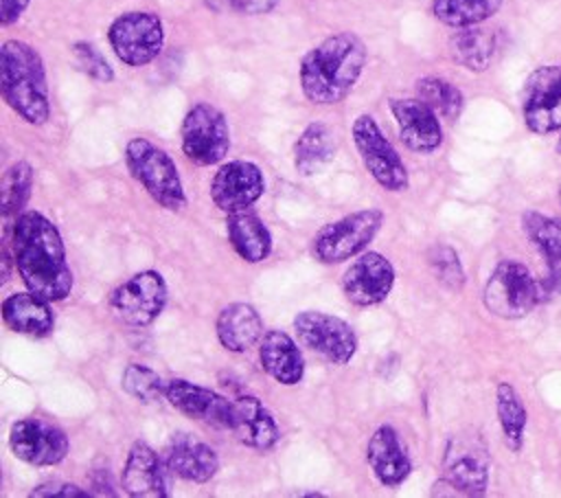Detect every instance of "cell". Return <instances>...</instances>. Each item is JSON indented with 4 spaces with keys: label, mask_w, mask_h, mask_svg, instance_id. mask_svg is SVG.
Here are the masks:
<instances>
[{
    "label": "cell",
    "mask_w": 561,
    "mask_h": 498,
    "mask_svg": "<svg viewBox=\"0 0 561 498\" xmlns=\"http://www.w3.org/2000/svg\"><path fill=\"white\" fill-rule=\"evenodd\" d=\"M13 265L33 294L59 303L72 292L75 276L59 228L39 211H24L11 226Z\"/></svg>",
    "instance_id": "cell-1"
},
{
    "label": "cell",
    "mask_w": 561,
    "mask_h": 498,
    "mask_svg": "<svg viewBox=\"0 0 561 498\" xmlns=\"http://www.w3.org/2000/svg\"><path fill=\"white\" fill-rule=\"evenodd\" d=\"M368 61L366 44L351 31L327 35L311 46L298 64V83L313 105L344 101L359 81Z\"/></svg>",
    "instance_id": "cell-2"
},
{
    "label": "cell",
    "mask_w": 561,
    "mask_h": 498,
    "mask_svg": "<svg viewBox=\"0 0 561 498\" xmlns=\"http://www.w3.org/2000/svg\"><path fill=\"white\" fill-rule=\"evenodd\" d=\"M0 92L4 103L28 125H44L50 118V90L46 66L37 48L22 39H7L0 46Z\"/></svg>",
    "instance_id": "cell-3"
},
{
    "label": "cell",
    "mask_w": 561,
    "mask_h": 498,
    "mask_svg": "<svg viewBox=\"0 0 561 498\" xmlns=\"http://www.w3.org/2000/svg\"><path fill=\"white\" fill-rule=\"evenodd\" d=\"M125 167L147 195L164 211L178 213L186 206V193L175 160L153 140L134 136L125 143Z\"/></svg>",
    "instance_id": "cell-4"
},
{
    "label": "cell",
    "mask_w": 561,
    "mask_h": 498,
    "mask_svg": "<svg viewBox=\"0 0 561 498\" xmlns=\"http://www.w3.org/2000/svg\"><path fill=\"white\" fill-rule=\"evenodd\" d=\"M541 281H537L533 272L515 259L500 261L482 292L484 307L504 320L528 316L541 303Z\"/></svg>",
    "instance_id": "cell-5"
},
{
    "label": "cell",
    "mask_w": 561,
    "mask_h": 498,
    "mask_svg": "<svg viewBox=\"0 0 561 498\" xmlns=\"http://www.w3.org/2000/svg\"><path fill=\"white\" fill-rule=\"evenodd\" d=\"M381 224L383 213L379 208L353 211L335 222L324 224L313 235L311 252L316 261L324 265H335L355 259L357 254L368 250V244L375 239Z\"/></svg>",
    "instance_id": "cell-6"
},
{
    "label": "cell",
    "mask_w": 561,
    "mask_h": 498,
    "mask_svg": "<svg viewBox=\"0 0 561 498\" xmlns=\"http://www.w3.org/2000/svg\"><path fill=\"white\" fill-rule=\"evenodd\" d=\"M180 145L182 154L193 165H219L230 151V125L226 114L213 103H193L180 125Z\"/></svg>",
    "instance_id": "cell-7"
},
{
    "label": "cell",
    "mask_w": 561,
    "mask_h": 498,
    "mask_svg": "<svg viewBox=\"0 0 561 498\" xmlns=\"http://www.w3.org/2000/svg\"><path fill=\"white\" fill-rule=\"evenodd\" d=\"M353 145L362 158L364 169L386 191L399 193L410 184L408 167L394 145L386 138L379 123L370 114H359L351 127Z\"/></svg>",
    "instance_id": "cell-8"
},
{
    "label": "cell",
    "mask_w": 561,
    "mask_h": 498,
    "mask_svg": "<svg viewBox=\"0 0 561 498\" xmlns=\"http://www.w3.org/2000/svg\"><path fill=\"white\" fill-rule=\"evenodd\" d=\"M107 42L129 68L151 64L164 48V24L153 11H125L107 26Z\"/></svg>",
    "instance_id": "cell-9"
},
{
    "label": "cell",
    "mask_w": 561,
    "mask_h": 498,
    "mask_svg": "<svg viewBox=\"0 0 561 498\" xmlns=\"http://www.w3.org/2000/svg\"><path fill=\"white\" fill-rule=\"evenodd\" d=\"M169 287L158 270H140L110 292V312L129 327H147L160 318Z\"/></svg>",
    "instance_id": "cell-10"
},
{
    "label": "cell",
    "mask_w": 561,
    "mask_h": 498,
    "mask_svg": "<svg viewBox=\"0 0 561 498\" xmlns=\"http://www.w3.org/2000/svg\"><path fill=\"white\" fill-rule=\"evenodd\" d=\"M443 485L451 496H484L489 489V452L480 434L462 432L447 441L443 456Z\"/></svg>",
    "instance_id": "cell-11"
},
{
    "label": "cell",
    "mask_w": 561,
    "mask_h": 498,
    "mask_svg": "<svg viewBox=\"0 0 561 498\" xmlns=\"http://www.w3.org/2000/svg\"><path fill=\"white\" fill-rule=\"evenodd\" d=\"M298 342L333 366H344L357 353L355 329L340 316L305 309L294 316Z\"/></svg>",
    "instance_id": "cell-12"
},
{
    "label": "cell",
    "mask_w": 561,
    "mask_h": 498,
    "mask_svg": "<svg viewBox=\"0 0 561 498\" xmlns=\"http://www.w3.org/2000/svg\"><path fill=\"white\" fill-rule=\"evenodd\" d=\"M522 116L537 136L561 132V66H537L524 81Z\"/></svg>",
    "instance_id": "cell-13"
},
{
    "label": "cell",
    "mask_w": 561,
    "mask_h": 498,
    "mask_svg": "<svg viewBox=\"0 0 561 498\" xmlns=\"http://www.w3.org/2000/svg\"><path fill=\"white\" fill-rule=\"evenodd\" d=\"M9 448L15 459L33 467H53L68 456L70 441L57 423L42 417H24L9 430Z\"/></svg>",
    "instance_id": "cell-14"
},
{
    "label": "cell",
    "mask_w": 561,
    "mask_h": 498,
    "mask_svg": "<svg viewBox=\"0 0 561 498\" xmlns=\"http://www.w3.org/2000/svg\"><path fill=\"white\" fill-rule=\"evenodd\" d=\"M208 193L213 204L226 215L245 211L265 193V176L252 160H228L217 167Z\"/></svg>",
    "instance_id": "cell-15"
},
{
    "label": "cell",
    "mask_w": 561,
    "mask_h": 498,
    "mask_svg": "<svg viewBox=\"0 0 561 498\" xmlns=\"http://www.w3.org/2000/svg\"><path fill=\"white\" fill-rule=\"evenodd\" d=\"M394 285V265L388 257L375 250L357 254L342 274V292L357 307L383 303Z\"/></svg>",
    "instance_id": "cell-16"
},
{
    "label": "cell",
    "mask_w": 561,
    "mask_h": 498,
    "mask_svg": "<svg viewBox=\"0 0 561 498\" xmlns=\"http://www.w3.org/2000/svg\"><path fill=\"white\" fill-rule=\"evenodd\" d=\"M401 143L414 154H434L443 145L440 116L419 97H392L388 101Z\"/></svg>",
    "instance_id": "cell-17"
},
{
    "label": "cell",
    "mask_w": 561,
    "mask_h": 498,
    "mask_svg": "<svg viewBox=\"0 0 561 498\" xmlns=\"http://www.w3.org/2000/svg\"><path fill=\"white\" fill-rule=\"evenodd\" d=\"M164 399L180 410L182 415L202 421L206 426L224 428L230 430L232 426V412H234V401L230 397L219 395L213 388H206L202 384L173 377L167 382Z\"/></svg>",
    "instance_id": "cell-18"
},
{
    "label": "cell",
    "mask_w": 561,
    "mask_h": 498,
    "mask_svg": "<svg viewBox=\"0 0 561 498\" xmlns=\"http://www.w3.org/2000/svg\"><path fill=\"white\" fill-rule=\"evenodd\" d=\"M171 469L147 443L134 441L121 474V487L131 498H164L171 494Z\"/></svg>",
    "instance_id": "cell-19"
},
{
    "label": "cell",
    "mask_w": 561,
    "mask_h": 498,
    "mask_svg": "<svg viewBox=\"0 0 561 498\" xmlns=\"http://www.w3.org/2000/svg\"><path fill=\"white\" fill-rule=\"evenodd\" d=\"M234 412L230 432L234 439L256 452H270L280 441V428L267 406L256 395L232 397Z\"/></svg>",
    "instance_id": "cell-20"
},
{
    "label": "cell",
    "mask_w": 561,
    "mask_h": 498,
    "mask_svg": "<svg viewBox=\"0 0 561 498\" xmlns=\"http://www.w3.org/2000/svg\"><path fill=\"white\" fill-rule=\"evenodd\" d=\"M366 463L383 487H399L412 472V461L390 423H381L366 443Z\"/></svg>",
    "instance_id": "cell-21"
},
{
    "label": "cell",
    "mask_w": 561,
    "mask_h": 498,
    "mask_svg": "<svg viewBox=\"0 0 561 498\" xmlns=\"http://www.w3.org/2000/svg\"><path fill=\"white\" fill-rule=\"evenodd\" d=\"M164 463L173 476L188 483H208L219 469L217 452L188 432H175L169 439Z\"/></svg>",
    "instance_id": "cell-22"
},
{
    "label": "cell",
    "mask_w": 561,
    "mask_h": 498,
    "mask_svg": "<svg viewBox=\"0 0 561 498\" xmlns=\"http://www.w3.org/2000/svg\"><path fill=\"white\" fill-rule=\"evenodd\" d=\"M261 369L283 386H296L305 377V358L296 340L280 331L267 329L259 340Z\"/></svg>",
    "instance_id": "cell-23"
},
{
    "label": "cell",
    "mask_w": 561,
    "mask_h": 498,
    "mask_svg": "<svg viewBox=\"0 0 561 498\" xmlns=\"http://www.w3.org/2000/svg\"><path fill=\"white\" fill-rule=\"evenodd\" d=\"M2 320L11 331L31 338L50 336L55 329L50 301L33 294L31 290L9 294L2 301Z\"/></svg>",
    "instance_id": "cell-24"
},
{
    "label": "cell",
    "mask_w": 561,
    "mask_h": 498,
    "mask_svg": "<svg viewBox=\"0 0 561 498\" xmlns=\"http://www.w3.org/2000/svg\"><path fill=\"white\" fill-rule=\"evenodd\" d=\"M219 344L230 353H245L263 336V318L254 305L237 301L221 307L215 322Z\"/></svg>",
    "instance_id": "cell-25"
},
{
    "label": "cell",
    "mask_w": 561,
    "mask_h": 498,
    "mask_svg": "<svg viewBox=\"0 0 561 498\" xmlns=\"http://www.w3.org/2000/svg\"><path fill=\"white\" fill-rule=\"evenodd\" d=\"M226 235L232 250L245 263H261L272 252V233L250 208L226 215Z\"/></svg>",
    "instance_id": "cell-26"
},
{
    "label": "cell",
    "mask_w": 561,
    "mask_h": 498,
    "mask_svg": "<svg viewBox=\"0 0 561 498\" xmlns=\"http://www.w3.org/2000/svg\"><path fill=\"white\" fill-rule=\"evenodd\" d=\"M294 169L309 178L320 173L335 156V136L322 121H311L294 140Z\"/></svg>",
    "instance_id": "cell-27"
},
{
    "label": "cell",
    "mask_w": 561,
    "mask_h": 498,
    "mask_svg": "<svg viewBox=\"0 0 561 498\" xmlns=\"http://www.w3.org/2000/svg\"><path fill=\"white\" fill-rule=\"evenodd\" d=\"M497 39L495 33L489 29L478 26H465L456 29L454 35L449 37V53L451 59L467 68L469 72H484L495 55Z\"/></svg>",
    "instance_id": "cell-28"
},
{
    "label": "cell",
    "mask_w": 561,
    "mask_h": 498,
    "mask_svg": "<svg viewBox=\"0 0 561 498\" xmlns=\"http://www.w3.org/2000/svg\"><path fill=\"white\" fill-rule=\"evenodd\" d=\"M495 412L497 423L502 428L504 443L511 452H519L524 448V434H526V421L528 412L522 401V395L515 391L513 384L500 382L495 388Z\"/></svg>",
    "instance_id": "cell-29"
},
{
    "label": "cell",
    "mask_w": 561,
    "mask_h": 498,
    "mask_svg": "<svg viewBox=\"0 0 561 498\" xmlns=\"http://www.w3.org/2000/svg\"><path fill=\"white\" fill-rule=\"evenodd\" d=\"M500 7L502 0H432V15L449 29H465L486 22Z\"/></svg>",
    "instance_id": "cell-30"
},
{
    "label": "cell",
    "mask_w": 561,
    "mask_h": 498,
    "mask_svg": "<svg viewBox=\"0 0 561 498\" xmlns=\"http://www.w3.org/2000/svg\"><path fill=\"white\" fill-rule=\"evenodd\" d=\"M414 92L421 101H425L445 121H456L462 114L465 94L460 92L458 86H454L451 81H447L443 77L427 75V77L416 79Z\"/></svg>",
    "instance_id": "cell-31"
},
{
    "label": "cell",
    "mask_w": 561,
    "mask_h": 498,
    "mask_svg": "<svg viewBox=\"0 0 561 498\" xmlns=\"http://www.w3.org/2000/svg\"><path fill=\"white\" fill-rule=\"evenodd\" d=\"M33 167L26 160L13 162L0 180V211L4 219H15L20 213H24V206L33 191Z\"/></svg>",
    "instance_id": "cell-32"
},
{
    "label": "cell",
    "mask_w": 561,
    "mask_h": 498,
    "mask_svg": "<svg viewBox=\"0 0 561 498\" xmlns=\"http://www.w3.org/2000/svg\"><path fill=\"white\" fill-rule=\"evenodd\" d=\"M524 230L548 263L561 265V217L528 211L524 215Z\"/></svg>",
    "instance_id": "cell-33"
},
{
    "label": "cell",
    "mask_w": 561,
    "mask_h": 498,
    "mask_svg": "<svg viewBox=\"0 0 561 498\" xmlns=\"http://www.w3.org/2000/svg\"><path fill=\"white\" fill-rule=\"evenodd\" d=\"M123 391L140 404H156L164 397L167 382L147 364L129 362L121 375Z\"/></svg>",
    "instance_id": "cell-34"
},
{
    "label": "cell",
    "mask_w": 561,
    "mask_h": 498,
    "mask_svg": "<svg viewBox=\"0 0 561 498\" xmlns=\"http://www.w3.org/2000/svg\"><path fill=\"white\" fill-rule=\"evenodd\" d=\"M427 263H430V270L434 274V279L451 290V292H460L467 276H465V268H462V261L458 257V252L447 246V244H434L427 252Z\"/></svg>",
    "instance_id": "cell-35"
},
{
    "label": "cell",
    "mask_w": 561,
    "mask_h": 498,
    "mask_svg": "<svg viewBox=\"0 0 561 498\" xmlns=\"http://www.w3.org/2000/svg\"><path fill=\"white\" fill-rule=\"evenodd\" d=\"M72 55H75L79 68L88 77H92L94 81H99V83L114 81V70H112L110 61L105 59V55L92 42H85V39L75 42L72 44Z\"/></svg>",
    "instance_id": "cell-36"
},
{
    "label": "cell",
    "mask_w": 561,
    "mask_h": 498,
    "mask_svg": "<svg viewBox=\"0 0 561 498\" xmlns=\"http://www.w3.org/2000/svg\"><path fill=\"white\" fill-rule=\"evenodd\" d=\"M31 498H88L92 496L90 489H81L75 483H66V480H48L37 485L35 489H31L28 494Z\"/></svg>",
    "instance_id": "cell-37"
},
{
    "label": "cell",
    "mask_w": 561,
    "mask_h": 498,
    "mask_svg": "<svg viewBox=\"0 0 561 498\" xmlns=\"http://www.w3.org/2000/svg\"><path fill=\"white\" fill-rule=\"evenodd\" d=\"M28 4L31 0H0V24L4 29L15 24L24 15Z\"/></svg>",
    "instance_id": "cell-38"
},
{
    "label": "cell",
    "mask_w": 561,
    "mask_h": 498,
    "mask_svg": "<svg viewBox=\"0 0 561 498\" xmlns=\"http://www.w3.org/2000/svg\"><path fill=\"white\" fill-rule=\"evenodd\" d=\"M90 494L92 496H116L118 491L114 489L112 480H110V472L107 469H96L90 476Z\"/></svg>",
    "instance_id": "cell-39"
},
{
    "label": "cell",
    "mask_w": 561,
    "mask_h": 498,
    "mask_svg": "<svg viewBox=\"0 0 561 498\" xmlns=\"http://www.w3.org/2000/svg\"><path fill=\"white\" fill-rule=\"evenodd\" d=\"M239 11L248 13V15H261V13H270L278 0H234Z\"/></svg>",
    "instance_id": "cell-40"
},
{
    "label": "cell",
    "mask_w": 561,
    "mask_h": 498,
    "mask_svg": "<svg viewBox=\"0 0 561 498\" xmlns=\"http://www.w3.org/2000/svg\"><path fill=\"white\" fill-rule=\"evenodd\" d=\"M559 202H561V189H559Z\"/></svg>",
    "instance_id": "cell-41"
},
{
    "label": "cell",
    "mask_w": 561,
    "mask_h": 498,
    "mask_svg": "<svg viewBox=\"0 0 561 498\" xmlns=\"http://www.w3.org/2000/svg\"><path fill=\"white\" fill-rule=\"evenodd\" d=\"M559 149H561V136H559Z\"/></svg>",
    "instance_id": "cell-42"
}]
</instances>
